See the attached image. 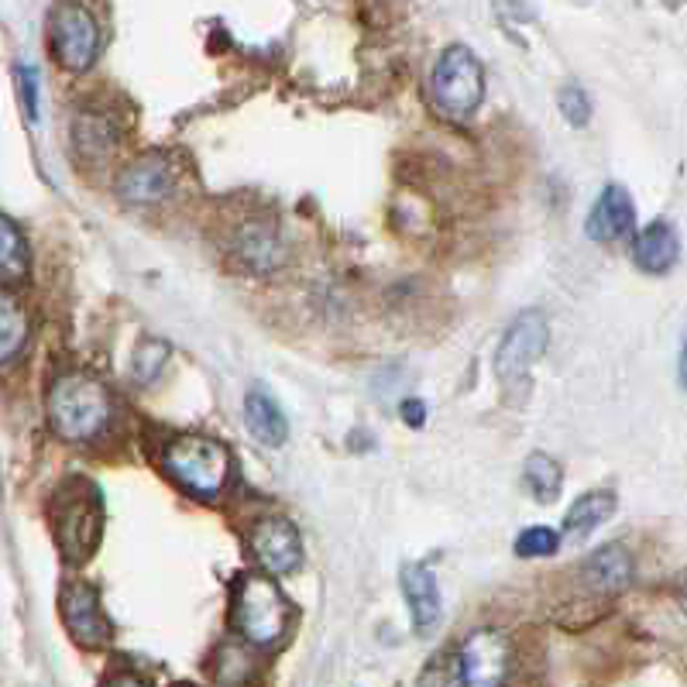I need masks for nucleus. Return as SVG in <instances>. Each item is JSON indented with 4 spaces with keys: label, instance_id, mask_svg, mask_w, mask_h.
I'll return each mask as SVG.
<instances>
[{
    "label": "nucleus",
    "instance_id": "1",
    "mask_svg": "<svg viewBox=\"0 0 687 687\" xmlns=\"http://www.w3.org/2000/svg\"><path fill=\"white\" fill-rule=\"evenodd\" d=\"M111 413L114 410L107 388L83 372H69L55 378L49 388V423L62 441H93L107 426V420H111Z\"/></svg>",
    "mask_w": 687,
    "mask_h": 687
},
{
    "label": "nucleus",
    "instance_id": "2",
    "mask_svg": "<svg viewBox=\"0 0 687 687\" xmlns=\"http://www.w3.org/2000/svg\"><path fill=\"white\" fill-rule=\"evenodd\" d=\"M52 529H55V544L69 564H83L93 557L103 533V505L90 482L72 478L55 492Z\"/></svg>",
    "mask_w": 687,
    "mask_h": 687
},
{
    "label": "nucleus",
    "instance_id": "3",
    "mask_svg": "<svg viewBox=\"0 0 687 687\" xmlns=\"http://www.w3.org/2000/svg\"><path fill=\"white\" fill-rule=\"evenodd\" d=\"M289 623V602L265 574H244L234 588V629L251 646H272Z\"/></svg>",
    "mask_w": 687,
    "mask_h": 687
},
{
    "label": "nucleus",
    "instance_id": "4",
    "mask_svg": "<svg viewBox=\"0 0 687 687\" xmlns=\"http://www.w3.org/2000/svg\"><path fill=\"white\" fill-rule=\"evenodd\" d=\"M165 472L200 498H216L231 478V451L210 437H175L165 447Z\"/></svg>",
    "mask_w": 687,
    "mask_h": 687
},
{
    "label": "nucleus",
    "instance_id": "5",
    "mask_svg": "<svg viewBox=\"0 0 687 687\" xmlns=\"http://www.w3.org/2000/svg\"><path fill=\"white\" fill-rule=\"evenodd\" d=\"M430 93H433V103H437L447 118H457V121L472 118L485 93V69L475 59V52L464 46H451L437 59V65H433Z\"/></svg>",
    "mask_w": 687,
    "mask_h": 687
},
{
    "label": "nucleus",
    "instance_id": "6",
    "mask_svg": "<svg viewBox=\"0 0 687 687\" xmlns=\"http://www.w3.org/2000/svg\"><path fill=\"white\" fill-rule=\"evenodd\" d=\"M52 52L62 69L69 72H83L93 65L100 52V28L90 8L77 4V0H65L52 11Z\"/></svg>",
    "mask_w": 687,
    "mask_h": 687
},
{
    "label": "nucleus",
    "instance_id": "7",
    "mask_svg": "<svg viewBox=\"0 0 687 687\" xmlns=\"http://www.w3.org/2000/svg\"><path fill=\"white\" fill-rule=\"evenodd\" d=\"M547 341H550V327H547V316L539 310H526L519 313L509 331H505L502 344H498V357H495V368H498V378L505 382H519L529 365L547 351Z\"/></svg>",
    "mask_w": 687,
    "mask_h": 687
},
{
    "label": "nucleus",
    "instance_id": "8",
    "mask_svg": "<svg viewBox=\"0 0 687 687\" xmlns=\"http://www.w3.org/2000/svg\"><path fill=\"white\" fill-rule=\"evenodd\" d=\"M457 674L464 684L492 687L509 674V639L498 629H478L457 649Z\"/></svg>",
    "mask_w": 687,
    "mask_h": 687
},
{
    "label": "nucleus",
    "instance_id": "9",
    "mask_svg": "<svg viewBox=\"0 0 687 687\" xmlns=\"http://www.w3.org/2000/svg\"><path fill=\"white\" fill-rule=\"evenodd\" d=\"M62 623L69 629V636L80 646H103L111 639V623H107L103 608H100V595L93 585L72 582L62 588Z\"/></svg>",
    "mask_w": 687,
    "mask_h": 687
},
{
    "label": "nucleus",
    "instance_id": "10",
    "mask_svg": "<svg viewBox=\"0 0 687 687\" xmlns=\"http://www.w3.org/2000/svg\"><path fill=\"white\" fill-rule=\"evenodd\" d=\"M251 554L259 557V564L269 574L296 570L300 560H303L300 529L289 519H282V516H269V519H262L255 529H251Z\"/></svg>",
    "mask_w": 687,
    "mask_h": 687
},
{
    "label": "nucleus",
    "instance_id": "11",
    "mask_svg": "<svg viewBox=\"0 0 687 687\" xmlns=\"http://www.w3.org/2000/svg\"><path fill=\"white\" fill-rule=\"evenodd\" d=\"M172 186H175V169L162 155H144L131 162L118 179V193L128 203H159L172 193Z\"/></svg>",
    "mask_w": 687,
    "mask_h": 687
},
{
    "label": "nucleus",
    "instance_id": "12",
    "mask_svg": "<svg viewBox=\"0 0 687 687\" xmlns=\"http://www.w3.org/2000/svg\"><path fill=\"white\" fill-rule=\"evenodd\" d=\"M633 231H636V210L629 193L623 186H605V193L598 196L588 216V238L602 244H619L629 241Z\"/></svg>",
    "mask_w": 687,
    "mask_h": 687
},
{
    "label": "nucleus",
    "instance_id": "13",
    "mask_svg": "<svg viewBox=\"0 0 687 687\" xmlns=\"http://www.w3.org/2000/svg\"><path fill=\"white\" fill-rule=\"evenodd\" d=\"M582 577L585 585L602 595V598H612L629 588L633 582V557L623 544H608V547H598L595 554L585 557L582 564Z\"/></svg>",
    "mask_w": 687,
    "mask_h": 687
},
{
    "label": "nucleus",
    "instance_id": "14",
    "mask_svg": "<svg viewBox=\"0 0 687 687\" xmlns=\"http://www.w3.org/2000/svg\"><path fill=\"white\" fill-rule=\"evenodd\" d=\"M677 255H680V241H677V231L667 221H654L646 231H639V238L633 241V262L646 275L670 272Z\"/></svg>",
    "mask_w": 687,
    "mask_h": 687
},
{
    "label": "nucleus",
    "instance_id": "15",
    "mask_svg": "<svg viewBox=\"0 0 687 687\" xmlns=\"http://www.w3.org/2000/svg\"><path fill=\"white\" fill-rule=\"evenodd\" d=\"M403 595L410 602L413 612V626L416 633H430L441 619V588H437V577H433L426 567L410 564L403 570Z\"/></svg>",
    "mask_w": 687,
    "mask_h": 687
},
{
    "label": "nucleus",
    "instance_id": "16",
    "mask_svg": "<svg viewBox=\"0 0 687 687\" xmlns=\"http://www.w3.org/2000/svg\"><path fill=\"white\" fill-rule=\"evenodd\" d=\"M234 251L255 269V272H272L282 262V241L279 231L265 221H247L238 238H234Z\"/></svg>",
    "mask_w": 687,
    "mask_h": 687
},
{
    "label": "nucleus",
    "instance_id": "17",
    "mask_svg": "<svg viewBox=\"0 0 687 687\" xmlns=\"http://www.w3.org/2000/svg\"><path fill=\"white\" fill-rule=\"evenodd\" d=\"M244 423L251 433H255V441H262L265 447H279L289 437L285 416L265 388H251L244 395Z\"/></svg>",
    "mask_w": 687,
    "mask_h": 687
},
{
    "label": "nucleus",
    "instance_id": "18",
    "mask_svg": "<svg viewBox=\"0 0 687 687\" xmlns=\"http://www.w3.org/2000/svg\"><path fill=\"white\" fill-rule=\"evenodd\" d=\"M616 505H619V502H616V492H605V488L582 495V498H577L570 509H567V516H564V533H567L570 539L592 536L602 523L612 519Z\"/></svg>",
    "mask_w": 687,
    "mask_h": 687
},
{
    "label": "nucleus",
    "instance_id": "19",
    "mask_svg": "<svg viewBox=\"0 0 687 687\" xmlns=\"http://www.w3.org/2000/svg\"><path fill=\"white\" fill-rule=\"evenodd\" d=\"M72 138H77V149L87 159H103L114 152L118 144V128L111 118L103 114H80L77 124H72Z\"/></svg>",
    "mask_w": 687,
    "mask_h": 687
},
{
    "label": "nucleus",
    "instance_id": "20",
    "mask_svg": "<svg viewBox=\"0 0 687 687\" xmlns=\"http://www.w3.org/2000/svg\"><path fill=\"white\" fill-rule=\"evenodd\" d=\"M24 341H28V313L11 293L0 289V365L18 357Z\"/></svg>",
    "mask_w": 687,
    "mask_h": 687
},
{
    "label": "nucleus",
    "instance_id": "21",
    "mask_svg": "<svg viewBox=\"0 0 687 687\" xmlns=\"http://www.w3.org/2000/svg\"><path fill=\"white\" fill-rule=\"evenodd\" d=\"M28 244L14 221L0 216V282H21L28 275Z\"/></svg>",
    "mask_w": 687,
    "mask_h": 687
},
{
    "label": "nucleus",
    "instance_id": "22",
    "mask_svg": "<svg viewBox=\"0 0 687 687\" xmlns=\"http://www.w3.org/2000/svg\"><path fill=\"white\" fill-rule=\"evenodd\" d=\"M523 478H526L533 498H536V502H544V505L554 502V498L560 495V485H564L560 464H557L554 457H547V454H533V457L526 461Z\"/></svg>",
    "mask_w": 687,
    "mask_h": 687
},
{
    "label": "nucleus",
    "instance_id": "23",
    "mask_svg": "<svg viewBox=\"0 0 687 687\" xmlns=\"http://www.w3.org/2000/svg\"><path fill=\"white\" fill-rule=\"evenodd\" d=\"M165 361H169V344L165 341H144L134 354V378L141 385L155 382L159 372L165 368Z\"/></svg>",
    "mask_w": 687,
    "mask_h": 687
},
{
    "label": "nucleus",
    "instance_id": "24",
    "mask_svg": "<svg viewBox=\"0 0 687 687\" xmlns=\"http://www.w3.org/2000/svg\"><path fill=\"white\" fill-rule=\"evenodd\" d=\"M560 547V536L550 526H533L526 533H519L516 539V554L519 557H550Z\"/></svg>",
    "mask_w": 687,
    "mask_h": 687
},
{
    "label": "nucleus",
    "instance_id": "25",
    "mask_svg": "<svg viewBox=\"0 0 687 687\" xmlns=\"http://www.w3.org/2000/svg\"><path fill=\"white\" fill-rule=\"evenodd\" d=\"M14 80H18V97H21V107H24V118L34 124L39 121V69L21 62L14 69Z\"/></svg>",
    "mask_w": 687,
    "mask_h": 687
},
{
    "label": "nucleus",
    "instance_id": "26",
    "mask_svg": "<svg viewBox=\"0 0 687 687\" xmlns=\"http://www.w3.org/2000/svg\"><path fill=\"white\" fill-rule=\"evenodd\" d=\"M557 100H560L564 118H567L574 128H585V124L592 121V100H588V93H585L582 87H564Z\"/></svg>",
    "mask_w": 687,
    "mask_h": 687
},
{
    "label": "nucleus",
    "instance_id": "27",
    "mask_svg": "<svg viewBox=\"0 0 687 687\" xmlns=\"http://www.w3.org/2000/svg\"><path fill=\"white\" fill-rule=\"evenodd\" d=\"M403 420H406L410 426H423V423H426V406H423L420 400H406V403H403Z\"/></svg>",
    "mask_w": 687,
    "mask_h": 687
},
{
    "label": "nucleus",
    "instance_id": "28",
    "mask_svg": "<svg viewBox=\"0 0 687 687\" xmlns=\"http://www.w3.org/2000/svg\"><path fill=\"white\" fill-rule=\"evenodd\" d=\"M680 385L687 388V341H684V351H680Z\"/></svg>",
    "mask_w": 687,
    "mask_h": 687
},
{
    "label": "nucleus",
    "instance_id": "29",
    "mask_svg": "<svg viewBox=\"0 0 687 687\" xmlns=\"http://www.w3.org/2000/svg\"><path fill=\"white\" fill-rule=\"evenodd\" d=\"M677 598H680V605H684V612H687V574L680 577V585H677Z\"/></svg>",
    "mask_w": 687,
    "mask_h": 687
}]
</instances>
